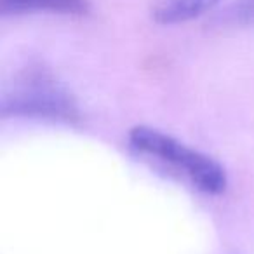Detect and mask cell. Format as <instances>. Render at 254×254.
Returning <instances> with one entry per match:
<instances>
[{
  "mask_svg": "<svg viewBox=\"0 0 254 254\" xmlns=\"http://www.w3.org/2000/svg\"><path fill=\"white\" fill-rule=\"evenodd\" d=\"M0 112L4 117H39L63 122H75L80 117L73 94L42 64H30L16 75L2 96Z\"/></svg>",
  "mask_w": 254,
  "mask_h": 254,
  "instance_id": "1",
  "label": "cell"
},
{
  "mask_svg": "<svg viewBox=\"0 0 254 254\" xmlns=\"http://www.w3.org/2000/svg\"><path fill=\"white\" fill-rule=\"evenodd\" d=\"M129 143L136 152L176 167L204 193L221 195L228 187L226 171L218 160L190 148L159 129L146 126L134 127L129 132Z\"/></svg>",
  "mask_w": 254,
  "mask_h": 254,
  "instance_id": "2",
  "label": "cell"
},
{
  "mask_svg": "<svg viewBox=\"0 0 254 254\" xmlns=\"http://www.w3.org/2000/svg\"><path fill=\"white\" fill-rule=\"evenodd\" d=\"M226 25H254V0H235L219 16Z\"/></svg>",
  "mask_w": 254,
  "mask_h": 254,
  "instance_id": "5",
  "label": "cell"
},
{
  "mask_svg": "<svg viewBox=\"0 0 254 254\" xmlns=\"http://www.w3.org/2000/svg\"><path fill=\"white\" fill-rule=\"evenodd\" d=\"M2 16L49 12L63 16H85L91 12L89 0H0Z\"/></svg>",
  "mask_w": 254,
  "mask_h": 254,
  "instance_id": "3",
  "label": "cell"
},
{
  "mask_svg": "<svg viewBox=\"0 0 254 254\" xmlns=\"http://www.w3.org/2000/svg\"><path fill=\"white\" fill-rule=\"evenodd\" d=\"M223 0H157L152 19L159 25H181L216 9Z\"/></svg>",
  "mask_w": 254,
  "mask_h": 254,
  "instance_id": "4",
  "label": "cell"
}]
</instances>
